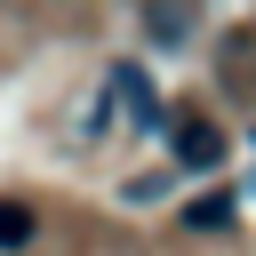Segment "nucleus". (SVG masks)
Masks as SVG:
<instances>
[{
	"label": "nucleus",
	"mask_w": 256,
	"mask_h": 256,
	"mask_svg": "<svg viewBox=\"0 0 256 256\" xmlns=\"http://www.w3.org/2000/svg\"><path fill=\"white\" fill-rule=\"evenodd\" d=\"M224 152L232 144H224L216 120H200V112H176L168 120V168L176 176H208V168H224Z\"/></svg>",
	"instance_id": "1"
},
{
	"label": "nucleus",
	"mask_w": 256,
	"mask_h": 256,
	"mask_svg": "<svg viewBox=\"0 0 256 256\" xmlns=\"http://www.w3.org/2000/svg\"><path fill=\"white\" fill-rule=\"evenodd\" d=\"M232 216H240V192H232V184H224V192L184 200V224H192V232H232Z\"/></svg>",
	"instance_id": "3"
},
{
	"label": "nucleus",
	"mask_w": 256,
	"mask_h": 256,
	"mask_svg": "<svg viewBox=\"0 0 256 256\" xmlns=\"http://www.w3.org/2000/svg\"><path fill=\"white\" fill-rule=\"evenodd\" d=\"M168 192H176V168H160V176L144 168V176H128V184H120V200H128V208H152V200H168Z\"/></svg>",
	"instance_id": "4"
},
{
	"label": "nucleus",
	"mask_w": 256,
	"mask_h": 256,
	"mask_svg": "<svg viewBox=\"0 0 256 256\" xmlns=\"http://www.w3.org/2000/svg\"><path fill=\"white\" fill-rule=\"evenodd\" d=\"M144 32L152 40H184V8H144Z\"/></svg>",
	"instance_id": "5"
},
{
	"label": "nucleus",
	"mask_w": 256,
	"mask_h": 256,
	"mask_svg": "<svg viewBox=\"0 0 256 256\" xmlns=\"http://www.w3.org/2000/svg\"><path fill=\"white\" fill-rule=\"evenodd\" d=\"M32 240H40V208L16 200V192H0V256H24Z\"/></svg>",
	"instance_id": "2"
}]
</instances>
